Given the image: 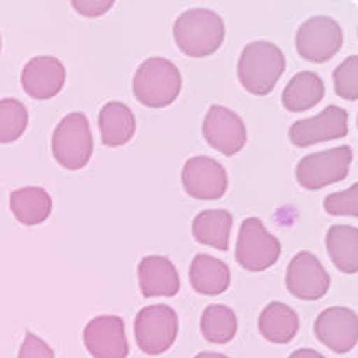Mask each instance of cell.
I'll list each match as a JSON object with an SVG mask.
<instances>
[{
  "label": "cell",
  "instance_id": "cell-12",
  "mask_svg": "<svg viewBox=\"0 0 358 358\" xmlns=\"http://www.w3.org/2000/svg\"><path fill=\"white\" fill-rule=\"evenodd\" d=\"M203 136L212 148L231 157L246 145L245 122L236 112L222 106H210L203 121Z\"/></svg>",
  "mask_w": 358,
  "mask_h": 358
},
{
  "label": "cell",
  "instance_id": "cell-18",
  "mask_svg": "<svg viewBox=\"0 0 358 358\" xmlns=\"http://www.w3.org/2000/svg\"><path fill=\"white\" fill-rule=\"evenodd\" d=\"M99 128L103 145L121 147L128 143L136 131V119L126 103L109 102L100 110Z\"/></svg>",
  "mask_w": 358,
  "mask_h": 358
},
{
  "label": "cell",
  "instance_id": "cell-9",
  "mask_svg": "<svg viewBox=\"0 0 358 358\" xmlns=\"http://www.w3.org/2000/svg\"><path fill=\"white\" fill-rule=\"evenodd\" d=\"M329 286V274L313 253L300 252L293 257L286 271V288L293 296L305 301L320 300Z\"/></svg>",
  "mask_w": 358,
  "mask_h": 358
},
{
  "label": "cell",
  "instance_id": "cell-22",
  "mask_svg": "<svg viewBox=\"0 0 358 358\" xmlns=\"http://www.w3.org/2000/svg\"><path fill=\"white\" fill-rule=\"evenodd\" d=\"M10 210L24 226H36L50 215L52 199L40 186H26L10 193Z\"/></svg>",
  "mask_w": 358,
  "mask_h": 358
},
{
  "label": "cell",
  "instance_id": "cell-19",
  "mask_svg": "<svg viewBox=\"0 0 358 358\" xmlns=\"http://www.w3.org/2000/svg\"><path fill=\"white\" fill-rule=\"evenodd\" d=\"M324 93L322 78L313 71H301L282 90V106L289 112H305L315 107L324 99Z\"/></svg>",
  "mask_w": 358,
  "mask_h": 358
},
{
  "label": "cell",
  "instance_id": "cell-5",
  "mask_svg": "<svg viewBox=\"0 0 358 358\" xmlns=\"http://www.w3.org/2000/svg\"><path fill=\"white\" fill-rule=\"evenodd\" d=\"M178 331V313L167 305H150L141 308L134 319V338L138 348L152 357L166 353L176 341Z\"/></svg>",
  "mask_w": 358,
  "mask_h": 358
},
{
  "label": "cell",
  "instance_id": "cell-23",
  "mask_svg": "<svg viewBox=\"0 0 358 358\" xmlns=\"http://www.w3.org/2000/svg\"><path fill=\"white\" fill-rule=\"evenodd\" d=\"M231 227H233V215L222 208L200 212L192 224L193 236L199 243L212 246L221 252L229 248Z\"/></svg>",
  "mask_w": 358,
  "mask_h": 358
},
{
  "label": "cell",
  "instance_id": "cell-26",
  "mask_svg": "<svg viewBox=\"0 0 358 358\" xmlns=\"http://www.w3.org/2000/svg\"><path fill=\"white\" fill-rule=\"evenodd\" d=\"M334 90L341 99L355 102L358 99V57L350 55L345 62L336 67Z\"/></svg>",
  "mask_w": 358,
  "mask_h": 358
},
{
  "label": "cell",
  "instance_id": "cell-16",
  "mask_svg": "<svg viewBox=\"0 0 358 358\" xmlns=\"http://www.w3.org/2000/svg\"><path fill=\"white\" fill-rule=\"evenodd\" d=\"M138 279L145 298L176 296L181 288L176 267L167 257L162 255L143 257L138 266Z\"/></svg>",
  "mask_w": 358,
  "mask_h": 358
},
{
  "label": "cell",
  "instance_id": "cell-21",
  "mask_svg": "<svg viewBox=\"0 0 358 358\" xmlns=\"http://www.w3.org/2000/svg\"><path fill=\"white\" fill-rule=\"evenodd\" d=\"M326 248L336 267L345 274L358 272V229L355 226L334 224L326 234Z\"/></svg>",
  "mask_w": 358,
  "mask_h": 358
},
{
  "label": "cell",
  "instance_id": "cell-29",
  "mask_svg": "<svg viewBox=\"0 0 358 358\" xmlns=\"http://www.w3.org/2000/svg\"><path fill=\"white\" fill-rule=\"evenodd\" d=\"M112 6H114V2H110V0H106V2H80V0H76V2H73L74 9L87 17L100 16L106 10H109Z\"/></svg>",
  "mask_w": 358,
  "mask_h": 358
},
{
  "label": "cell",
  "instance_id": "cell-3",
  "mask_svg": "<svg viewBox=\"0 0 358 358\" xmlns=\"http://www.w3.org/2000/svg\"><path fill=\"white\" fill-rule=\"evenodd\" d=\"M181 87L182 78L178 66L164 57L147 59L134 73V96L152 109L171 106L179 96Z\"/></svg>",
  "mask_w": 358,
  "mask_h": 358
},
{
  "label": "cell",
  "instance_id": "cell-28",
  "mask_svg": "<svg viewBox=\"0 0 358 358\" xmlns=\"http://www.w3.org/2000/svg\"><path fill=\"white\" fill-rule=\"evenodd\" d=\"M17 358H55L54 350L33 333H26Z\"/></svg>",
  "mask_w": 358,
  "mask_h": 358
},
{
  "label": "cell",
  "instance_id": "cell-31",
  "mask_svg": "<svg viewBox=\"0 0 358 358\" xmlns=\"http://www.w3.org/2000/svg\"><path fill=\"white\" fill-rule=\"evenodd\" d=\"M195 358H229V357L222 355V353H215V352H201Z\"/></svg>",
  "mask_w": 358,
  "mask_h": 358
},
{
  "label": "cell",
  "instance_id": "cell-4",
  "mask_svg": "<svg viewBox=\"0 0 358 358\" xmlns=\"http://www.w3.org/2000/svg\"><path fill=\"white\" fill-rule=\"evenodd\" d=\"M55 160L67 171L83 169L93 154V136L83 112H71L55 128L52 136Z\"/></svg>",
  "mask_w": 358,
  "mask_h": 358
},
{
  "label": "cell",
  "instance_id": "cell-17",
  "mask_svg": "<svg viewBox=\"0 0 358 358\" xmlns=\"http://www.w3.org/2000/svg\"><path fill=\"white\" fill-rule=\"evenodd\" d=\"M189 285L196 293L217 296L229 288L231 271L222 260L199 253L189 266Z\"/></svg>",
  "mask_w": 358,
  "mask_h": 358
},
{
  "label": "cell",
  "instance_id": "cell-20",
  "mask_svg": "<svg viewBox=\"0 0 358 358\" xmlns=\"http://www.w3.org/2000/svg\"><path fill=\"white\" fill-rule=\"evenodd\" d=\"M298 329H300L298 313L281 301L268 303L259 317L260 334L271 343L286 345L296 336Z\"/></svg>",
  "mask_w": 358,
  "mask_h": 358
},
{
  "label": "cell",
  "instance_id": "cell-27",
  "mask_svg": "<svg viewBox=\"0 0 358 358\" xmlns=\"http://www.w3.org/2000/svg\"><path fill=\"white\" fill-rule=\"evenodd\" d=\"M358 186L353 185L346 192H338L333 195H327L324 200V208L331 215H350L357 217L358 215V200H357Z\"/></svg>",
  "mask_w": 358,
  "mask_h": 358
},
{
  "label": "cell",
  "instance_id": "cell-13",
  "mask_svg": "<svg viewBox=\"0 0 358 358\" xmlns=\"http://www.w3.org/2000/svg\"><path fill=\"white\" fill-rule=\"evenodd\" d=\"M348 134V112L338 106L326 107L319 115L293 122L289 140L296 147H310L322 141L339 140Z\"/></svg>",
  "mask_w": 358,
  "mask_h": 358
},
{
  "label": "cell",
  "instance_id": "cell-8",
  "mask_svg": "<svg viewBox=\"0 0 358 358\" xmlns=\"http://www.w3.org/2000/svg\"><path fill=\"white\" fill-rule=\"evenodd\" d=\"M343 47L341 26L329 16H313L296 31V50L303 59L322 64Z\"/></svg>",
  "mask_w": 358,
  "mask_h": 358
},
{
  "label": "cell",
  "instance_id": "cell-6",
  "mask_svg": "<svg viewBox=\"0 0 358 358\" xmlns=\"http://www.w3.org/2000/svg\"><path fill=\"white\" fill-rule=\"evenodd\" d=\"M279 257H281V241L268 233L260 219H245L238 234V264L248 272H262L274 266Z\"/></svg>",
  "mask_w": 358,
  "mask_h": 358
},
{
  "label": "cell",
  "instance_id": "cell-30",
  "mask_svg": "<svg viewBox=\"0 0 358 358\" xmlns=\"http://www.w3.org/2000/svg\"><path fill=\"white\" fill-rule=\"evenodd\" d=\"M289 358H326V357L320 355L319 352H315V350L312 348H300L296 350V352L291 353Z\"/></svg>",
  "mask_w": 358,
  "mask_h": 358
},
{
  "label": "cell",
  "instance_id": "cell-24",
  "mask_svg": "<svg viewBox=\"0 0 358 358\" xmlns=\"http://www.w3.org/2000/svg\"><path fill=\"white\" fill-rule=\"evenodd\" d=\"M200 329L207 341L226 345L238 333L236 313L226 305H208L201 313Z\"/></svg>",
  "mask_w": 358,
  "mask_h": 358
},
{
  "label": "cell",
  "instance_id": "cell-25",
  "mask_svg": "<svg viewBox=\"0 0 358 358\" xmlns=\"http://www.w3.org/2000/svg\"><path fill=\"white\" fill-rule=\"evenodd\" d=\"M28 128V110L16 99L0 100V143H13Z\"/></svg>",
  "mask_w": 358,
  "mask_h": 358
},
{
  "label": "cell",
  "instance_id": "cell-10",
  "mask_svg": "<svg viewBox=\"0 0 358 358\" xmlns=\"http://www.w3.org/2000/svg\"><path fill=\"white\" fill-rule=\"evenodd\" d=\"M182 186L186 193L199 200H219L227 192L226 169L212 157L199 155L182 167Z\"/></svg>",
  "mask_w": 358,
  "mask_h": 358
},
{
  "label": "cell",
  "instance_id": "cell-7",
  "mask_svg": "<svg viewBox=\"0 0 358 358\" xmlns=\"http://www.w3.org/2000/svg\"><path fill=\"white\" fill-rule=\"evenodd\" d=\"M352 160L353 150L348 145L310 154L298 162L296 181L310 192L322 189L348 176Z\"/></svg>",
  "mask_w": 358,
  "mask_h": 358
},
{
  "label": "cell",
  "instance_id": "cell-2",
  "mask_svg": "<svg viewBox=\"0 0 358 358\" xmlns=\"http://www.w3.org/2000/svg\"><path fill=\"white\" fill-rule=\"evenodd\" d=\"M286 69V57L275 43L257 40L248 43L238 61V78L253 95H268Z\"/></svg>",
  "mask_w": 358,
  "mask_h": 358
},
{
  "label": "cell",
  "instance_id": "cell-32",
  "mask_svg": "<svg viewBox=\"0 0 358 358\" xmlns=\"http://www.w3.org/2000/svg\"><path fill=\"white\" fill-rule=\"evenodd\" d=\"M0 50H2V38H0Z\"/></svg>",
  "mask_w": 358,
  "mask_h": 358
},
{
  "label": "cell",
  "instance_id": "cell-15",
  "mask_svg": "<svg viewBox=\"0 0 358 358\" xmlns=\"http://www.w3.org/2000/svg\"><path fill=\"white\" fill-rule=\"evenodd\" d=\"M66 83V69L59 59L50 55L33 57L21 74L22 90L35 100L54 99Z\"/></svg>",
  "mask_w": 358,
  "mask_h": 358
},
{
  "label": "cell",
  "instance_id": "cell-1",
  "mask_svg": "<svg viewBox=\"0 0 358 358\" xmlns=\"http://www.w3.org/2000/svg\"><path fill=\"white\" fill-rule=\"evenodd\" d=\"M174 40L188 57H207L221 48L226 36L222 17L203 7L182 13L174 22Z\"/></svg>",
  "mask_w": 358,
  "mask_h": 358
},
{
  "label": "cell",
  "instance_id": "cell-11",
  "mask_svg": "<svg viewBox=\"0 0 358 358\" xmlns=\"http://www.w3.org/2000/svg\"><path fill=\"white\" fill-rule=\"evenodd\" d=\"M317 339L333 350L334 353H348L358 341V317L352 308L331 307L326 308L313 324Z\"/></svg>",
  "mask_w": 358,
  "mask_h": 358
},
{
  "label": "cell",
  "instance_id": "cell-14",
  "mask_svg": "<svg viewBox=\"0 0 358 358\" xmlns=\"http://www.w3.org/2000/svg\"><path fill=\"white\" fill-rule=\"evenodd\" d=\"M83 341L95 358H126L129 353L124 320L117 315L92 319L83 331Z\"/></svg>",
  "mask_w": 358,
  "mask_h": 358
}]
</instances>
